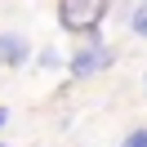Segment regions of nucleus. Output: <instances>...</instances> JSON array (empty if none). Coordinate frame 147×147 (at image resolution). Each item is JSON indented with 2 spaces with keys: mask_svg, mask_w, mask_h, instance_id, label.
<instances>
[{
  "mask_svg": "<svg viewBox=\"0 0 147 147\" xmlns=\"http://www.w3.org/2000/svg\"><path fill=\"white\" fill-rule=\"evenodd\" d=\"M129 27H134L138 36H147V5H143V9H138V13H134V18H129Z\"/></svg>",
  "mask_w": 147,
  "mask_h": 147,
  "instance_id": "nucleus-5",
  "label": "nucleus"
},
{
  "mask_svg": "<svg viewBox=\"0 0 147 147\" xmlns=\"http://www.w3.org/2000/svg\"><path fill=\"white\" fill-rule=\"evenodd\" d=\"M5 120H9V107H0V129H5Z\"/></svg>",
  "mask_w": 147,
  "mask_h": 147,
  "instance_id": "nucleus-7",
  "label": "nucleus"
},
{
  "mask_svg": "<svg viewBox=\"0 0 147 147\" xmlns=\"http://www.w3.org/2000/svg\"><path fill=\"white\" fill-rule=\"evenodd\" d=\"M143 85H147V71H143Z\"/></svg>",
  "mask_w": 147,
  "mask_h": 147,
  "instance_id": "nucleus-8",
  "label": "nucleus"
},
{
  "mask_svg": "<svg viewBox=\"0 0 147 147\" xmlns=\"http://www.w3.org/2000/svg\"><path fill=\"white\" fill-rule=\"evenodd\" d=\"M58 63H63V58H58L54 49H45V54H40V67H58Z\"/></svg>",
  "mask_w": 147,
  "mask_h": 147,
  "instance_id": "nucleus-6",
  "label": "nucleus"
},
{
  "mask_svg": "<svg viewBox=\"0 0 147 147\" xmlns=\"http://www.w3.org/2000/svg\"><path fill=\"white\" fill-rule=\"evenodd\" d=\"M116 63V54H111L102 40H94V45H85V49H76L71 54V63H67V71L76 76V80H89V76H98V71H107V67Z\"/></svg>",
  "mask_w": 147,
  "mask_h": 147,
  "instance_id": "nucleus-2",
  "label": "nucleus"
},
{
  "mask_svg": "<svg viewBox=\"0 0 147 147\" xmlns=\"http://www.w3.org/2000/svg\"><path fill=\"white\" fill-rule=\"evenodd\" d=\"M111 0H58V27L71 36H94L107 18Z\"/></svg>",
  "mask_w": 147,
  "mask_h": 147,
  "instance_id": "nucleus-1",
  "label": "nucleus"
},
{
  "mask_svg": "<svg viewBox=\"0 0 147 147\" xmlns=\"http://www.w3.org/2000/svg\"><path fill=\"white\" fill-rule=\"evenodd\" d=\"M0 147H9V143H0Z\"/></svg>",
  "mask_w": 147,
  "mask_h": 147,
  "instance_id": "nucleus-9",
  "label": "nucleus"
},
{
  "mask_svg": "<svg viewBox=\"0 0 147 147\" xmlns=\"http://www.w3.org/2000/svg\"><path fill=\"white\" fill-rule=\"evenodd\" d=\"M31 58V40L18 36V31H5L0 36V67H22Z\"/></svg>",
  "mask_w": 147,
  "mask_h": 147,
  "instance_id": "nucleus-3",
  "label": "nucleus"
},
{
  "mask_svg": "<svg viewBox=\"0 0 147 147\" xmlns=\"http://www.w3.org/2000/svg\"><path fill=\"white\" fill-rule=\"evenodd\" d=\"M120 147H147V125L143 129H129V134L120 138Z\"/></svg>",
  "mask_w": 147,
  "mask_h": 147,
  "instance_id": "nucleus-4",
  "label": "nucleus"
}]
</instances>
